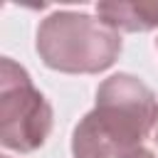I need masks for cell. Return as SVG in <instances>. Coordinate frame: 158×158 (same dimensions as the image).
<instances>
[{"instance_id": "obj_2", "label": "cell", "mask_w": 158, "mask_h": 158, "mask_svg": "<svg viewBox=\"0 0 158 158\" xmlns=\"http://www.w3.org/2000/svg\"><path fill=\"white\" fill-rule=\"evenodd\" d=\"M54 114L32 77L15 59H0V143L7 151L32 153L52 133Z\"/></svg>"}, {"instance_id": "obj_5", "label": "cell", "mask_w": 158, "mask_h": 158, "mask_svg": "<svg viewBox=\"0 0 158 158\" xmlns=\"http://www.w3.org/2000/svg\"><path fill=\"white\" fill-rule=\"evenodd\" d=\"M96 17L104 20L111 30L121 32H148L158 27V2H99Z\"/></svg>"}, {"instance_id": "obj_7", "label": "cell", "mask_w": 158, "mask_h": 158, "mask_svg": "<svg viewBox=\"0 0 158 158\" xmlns=\"http://www.w3.org/2000/svg\"><path fill=\"white\" fill-rule=\"evenodd\" d=\"M2 158H10V156H2Z\"/></svg>"}, {"instance_id": "obj_6", "label": "cell", "mask_w": 158, "mask_h": 158, "mask_svg": "<svg viewBox=\"0 0 158 158\" xmlns=\"http://www.w3.org/2000/svg\"><path fill=\"white\" fill-rule=\"evenodd\" d=\"M153 141H156V146H158V118H156V128H153Z\"/></svg>"}, {"instance_id": "obj_8", "label": "cell", "mask_w": 158, "mask_h": 158, "mask_svg": "<svg viewBox=\"0 0 158 158\" xmlns=\"http://www.w3.org/2000/svg\"><path fill=\"white\" fill-rule=\"evenodd\" d=\"M156 47H158V40H156Z\"/></svg>"}, {"instance_id": "obj_1", "label": "cell", "mask_w": 158, "mask_h": 158, "mask_svg": "<svg viewBox=\"0 0 158 158\" xmlns=\"http://www.w3.org/2000/svg\"><path fill=\"white\" fill-rule=\"evenodd\" d=\"M37 54L44 67L62 74H99L106 72L121 54V35L104 20L77 12H49L37 27Z\"/></svg>"}, {"instance_id": "obj_4", "label": "cell", "mask_w": 158, "mask_h": 158, "mask_svg": "<svg viewBox=\"0 0 158 158\" xmlns=\"http://www.w3.org/2000/svg\"><path fill=\"white\" fill-rule=\"evenodd\" d=\"M74 158H156L143 146V136L106 118L96 109L84 114L72 131Z\"/></svg>"}, {"instance_id": "obj_3", "label": "cell", "mask_w": 158, "mask_h": 158, "mask_svg": "<svg viewBox=\"0 0 158 158\" xmlns=\"http://www.w3.org/2000/svg\"><path fill=\"white\" fill-rule=\"evenodd\" d=\"M94 109L118 123L136 128L146 138L156 128V118H158V101L151 86L126 72L111 74L99 84Z\"/></svg>"}]
</instances>
